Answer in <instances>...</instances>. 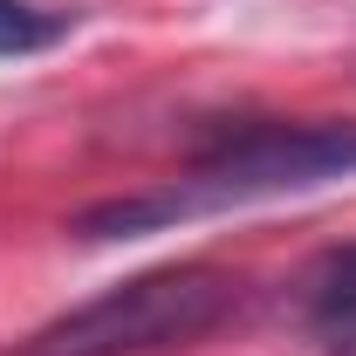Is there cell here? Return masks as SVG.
Segmentation results:
<instances>
[{
    "mask_svg": "<svg viewBox=\"0 0 356 356\" xmlns=\"http://www.w3.org/2000/svg\"><path fill=\"white\" fill-rule=\"evenodd\" d=\"M336 178H356V117L247 124V131L220 137L172 185L83 213L76 233L83 240H131V233H151V226L226 213V206H261V199H288V192H315V185H336Z\"/></svg>",
    "mask_w": 356,
    "mask_h": 356,
    "instance_id": "obj_1",
    "label": "cell"
},
{
    "mask_svg": "<svg viewBox=\"0 0 356 356\" xmlns=\"http://www.w3.org/2000/svg\"><path fill=\"white\" fill-rule=\"evenodd\" d=\"M233 295H240V281L226 267H206V261L158 267V274H137L124 288L69 309L62 322H48L42 336L28 343V356H151V350H178V343L206 336L233 309Z\"/></svg>",
    "mask_w": 356,
    "mask_h": 356,
    "instance_id": "obj_2",
    "label": "cell"
},
{
    "mask_svg": "<svg viewBox=\"0 0 356 356\" xmlns=\"http://www.w3.org/2000/svg\"><path fill=\"white\" fill-rule=\"evenodd\" d=\"M302 295H309V315H315V322H329V329L356 322V240H350V247H329V254L309 267Z\"/></svg>",
    "mask_w": 356,
    "mask_h": 356,
    "instance_id": "obj_3",
    "label": "cell"
},
{
    "mask_svg": "<svg viewBox=\"0 0 356 356\" xmlns=\"http://www.w3.org/2000/svg\"><path fill=\"white\" fill-rule=\"evenodd\" d=\"M69 35L62 14H48L35 0H0V55H35V48H55Z\"/></svg>",
    "mask_w": 356,
    "mask_h": 356,
    "instance_id": "obj_4",
    "label": "cell"
}]
</instances>
